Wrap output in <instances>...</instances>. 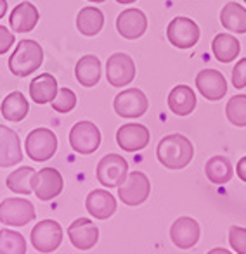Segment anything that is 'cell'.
Here are the masks:
<instances>
[{
    "mask_svg": "<svg viewBox=\"0 0 246 254\" xmlns=\"http://www.w3.org/2000/svg\"><path fill=\"white\" fill-rule=\"evenodd\" d=\"M192 156H194V145L185 135L180 133L163 137L156 149L158 161L168 170H182L192 161Z\"/></svg>",
    "mask_w": 246,
    "mask_h": 254,
    "instance_id": "cell-1",
    "label": "cell"
},
{
    "mask_svg": "<svg viewBox=\"0 0 246 254\" xmlns=\"http://www.w3.org/2000/svg\"><path fill=\"white\" fill-rule=\"evenodd\" d=\"M44 63V49L35 40H21L9 57V69L14 76L26 78Z\"/></svg>",
    "mask_w": 246,
    "mask_h": 254,
    "instance_id": "cell-2",
    "label": "cell"
},
{
    "mask_svg": "<svg viewBox=\"0 0 246 254\" xmlns=\"http://www.w3.org/2000/svg\"><path fill=\"white\" fill-rule=\"evenodd\" d=\"M97 182L106 189H118L128 177V163L120 154H108L95 168Z\"/></svg>",
    "mask_w": 246,
    "mask_h": 254,
    "instance_id": "cell-3",
    "label": "cell"
},
{
    "mask_svg": "<svg viewBox=\"0 0 246 254\" xmlns=\"http://www.w3.org/2000/svg\"><path fill=\"white\" fill-rule=\"evenodd\" d=\"M24 149H26V156L37 163L49 161L58 151V137L49 128H35L28 133Z\"/></svg>",
    "mask_w": 246,
    "mask_h": 254,
    "instance_id": "cell-4",
    "label": "cell"
},
{
    "mask_svg": "<svg viewBox=\"0 0 246 254\" xmlns=\"http://www.w3.org/2000/svg\"><path fill=\"white\" fill-rule=\"evenodd\" d=\"M35 207L23 197H9L0 202V223L7 227H24L35 220Z\"/></svg>",
    "mask_w": 246,
    "mask_h": 254,
    "instance_id": "cell-5",
    "label": "cell"
},
{
    "mask_svg": "<svg viewBox=\"0 0 246 254\" xmlns=\"http://www.w3.org/2000/svg\"><path fill=\"white\" fill-rule=\"evenodd\" d=\"M70 145L75 152L88 156L101 145V131L92 121H78L70 130Z\"/></svg>",
    "mask_w": 246,
    "mask_h": 254,
    "instance_id": "cell-6",
    "label": "cell"
},
{
    "mask_svg": "<svg viewBox=\"0 0 246 254\" xmlns=\"http://www.w3.org/2000/svg\"><path fill=\"white\" fill-rule=\"evenodd\" d=\"M166 38L173 47L185 51L198 44L199 40V26L192 19L184 16H179L170 21L166 28Z\"/></svg>",
    "mask_w": 246,
    "mask_h": 254,
    "instance_id": "cell-7",
    "label": "cell"
},
{
    "mask_svg": "<svg viewBox=\"0 0 246 254\" xmlns=\"http://www.w3.org/2000/svg\"><path fill=\"white\" fill-rule=\"evenodd\" d=\"M149 194H151V182L142 171L128 173L127 180L118 187V197L127 206H139L148 201Z\"/></svg>",
    "mask_w": 246,
    "mask_h": 254,
    "instance_id": "cell-8",
    "label": "cell"
},
{
    "mask_svg": "<svg viewBox=\"0 0 246 254\" xmlns=\"http://www.w3.org/2000/svg\"><path fill=\"white\" fill-rule=\"evenodd\" d=\"M30 241L40 253H54L63 242V228L54 220H42L31 230Z\"/></svg>",
    "mask_w": 246,
    "mask_h": 254,
    "instance_id": "cell-9",
    "label": "cell"
},
{
    "mask_svg": "<svg viewBox=\"0 0 246 254\" xmlns=\"http://www.w3.org/2000/svg\"><path fill=\"white\" fill-rule=\"evenodd\" d=\"M63 187L64 180L56 168H44L40 171H35V175L31 177V189L35 195L44 202L58 197L63 192Z\"/></svg>",
    "mask_w": 246,
    "mask_h": 254,
    "instance_id": "cell-10",
    "label": "cell"
},
{
    "mask_svg": "<svg viewBox=\"0 0 246 254\" xmlns=\"http://www.w3.org/2000/svg\"><path fill=\"white\" fill-rule=\"evenodd\" d=\"M113 106H115V111L120 118L134 120V118L144 116L149 107V102L142 90H139V88H127V90H122L116 95Z\"/></svg>",
    "mask_w": 246,
    "mask_h": 254,
    "instance_id": "cell-11",
    "label": "cell"
},
{
    "mask_svg": "<svg viewBox=\"0 0 246 254\" xmlns=\"http://www.w3.org/2000/svg\"><path fill=\"white\" fill-rule=\"evenodd\" d=\"M106 78L111 87H127L135 78V64L132 57L125 52H116L109 56L108 63H106Z\"/></svg>",
    "mask_w": 246,
    "mask_h": 254,
    "instance_id": "cell-12",
    "label": "cell"
},
{
    "mask_svg": "<svg viewBox=\"0 0 246 254\" xmlns=\"http://www.w3.org/2000/svg\"><path fill=\"white\" fill-rule=\"evenodd\" d=\"M149 140H151V133L141 123H127L120 127L118 131H116L118 147L127 152L142 151L149 145Z\"/></svg>",
    "mask_w": 246,
    "mask_h": 254,
    "instance_id": "cell-13",
    "label": "cell"
},
{
    "mask_svg": "<svg viewBox=\"0 0 246 254\" xmlns=\"http://www.w3.org/2000/svg\"><path fill=\"white\" fill-rule=\"evenodd\" d=\"M70 242L80 251H88L99 241V228L90 218H78L68 227Z\"/></svg>",
    "mask_w": 246,
    "mask_h": 254,
    "instance_id": "cell-14",
    "label": "cell"
},
{
    "mask_svg": "<svg viewBox=\"0 0 246 254\" xmlns=\"http://www.w3.org/2000/svg\"><path fill=\"white\" fill-rule=\"evenodd\" d=\"M196 88L206 101H220L227 94V81L217 69H203L196 76Z\"/></svg>",
    "mask_w": 246,
    "mask_h": 254,
    "instance_id": "cell-15",
    "label": "cell"
},
{
    "mask_svg": "<svg viewBox=\"0 0 246 254\" xmlns=\"http://www.w3.org/2000/svg\"><path fill=\"white\" fill-rule=\"evenodd\" d=\"M199 235H201L199 223L189 216L177 218L170 228V239L179 249H191L192 246L198 244Z\"/></svg>",
    "mask_w": 246,
    "mask_h": 254,
    "instance_id": "cell-16",
    "label": "cell"
},
{
    "mask_svg": "<svg viewBox=\"0 0 246 254\" xmlns=\"http://www.w3.org/2000/svg\"><path fill=\"white\" fill-rule=\"evenodd\" d=\"M116 30L127 40H137L148 30V17L141 9H125L116 19Z\"/></svg>",
    "mask_w": 246,
    "mask_h": 254,
    "instance_id": "cell-17",
    "label": "cell"
},
{
    "mask_svg": "<svg viewBox=\"0 0 246 254\" xmlns=\"http://www.w3.org/2000/svg\"><path fill=\"white\" fill-rule=\"evenodd\" d=\"M23 161L19 137L5 125H0V168L16 166Z\"/></svg>",
    "mask_w": 246,
    "mask_h": 254,
    "instance_id": "cell-18",
    "label": "cell"
},
{
    "mask_svg": "<svg viewBox=\"0 0 246 254\" xmlns=\"http://www.w3.org/2000/svg\"><path fill=\"white\" fill-rule=\"evenodd\" d=\"M85 207H87L88 214H92L97 220H108L116 211V199L106 189H97V190H92L87 195Z\"/></svg>",
    "mask_w": 246,
    "mask_h": 254,
    "instance_id": "cell-19",
    "label": "cell"
},
{
    "mask_svg": "<svg viewBox=\"0 0 246 254\" xmlns=\"http://www.w3.org/2000/svg\"><path fill=\"white\" fill-rule=\"evenodd\" d=\"M40 12L31 2H21L12 9L9 16V26L14 33H28L37 26Z\"/></svg>",
    "mask_w": 246,
    "mask_h": 254,
    "instance_id": "cell-20",
    "label": "cell"
},
{
    "mask_svg": "<svg viewBox=\"0 0 246 254\" xmlns=\"http://www.w3.org/2000/svg\"><path fill=\"white\" fill-rule=\"evenodd\" d=\"M75 76H77V81L82 85V87H95L99 83L102 76V66L101 61L95 56H83L80 61L77 63V67H75Z\"/></svg>",
    "mask_w": 246,
    "mask_h": 254,
    "instance_id": "cell-21",
    "label": "cell"
},
{
    "mask_svg": "<svg viewBox=\"0 0 246 254\" xmlns=\"http://www.w3.org/2000/svg\"><path fill=\"white\" fill-rule=\"evenodd\" d=\"M58 80L51 73L35 76L30 83V97L35 104H49L58 95Z\"/></svg>",
    "mask_w": 246,
    "mask_h": 254,
    "instance_id": "cell-22",
    "label": "cell"
},
{
    "mask_svg": "<svg viewBox=\"0 0 246 254\" xmlns=\"http://www.w3.org/2000/svg\"><path fill=\"white\" fill-rule=\"evenodd\" d=\"M168 107L175 116H189L196 107V94L187 85H177L168 95Z\"/></svg>",
    "mask_w": 246,
    "mask_h": 254,
    "instance_id": "cell-23",
    "label": "cell"
},
{
    "mask_svg": "<svg viewBox=\"0 0 246 254\" xmlns=\"http://www.w3.org/2000/svg\"><path fill=\"white\" fill-rule=\"evenodd\" d=\"M205 175L213 185H226L234 175L233 163L224 156H213L206 161Z\"/></svg>",
    "mask_w": 246,
    "mask_h": 254,
    "instance_id": "cell-24",
    "label": "cell"
},
{
    "mask_svg": "<svg viewBox=\"0 0 246 254\" xmlns=\"http://www.w3.org/2000/svg\"><path fill=\"white\" fill-rule=\"evenodd\" d=\"M104 26V14L99 7H83L77 16V28L85 37H95Z\"/></svg>",
    "mask_w": 246,
    "mask_h": 254,
    "instance_id": "cell-25",
    "label": "cell"
},
{
    "mask_svg": "<svg viewBox=\"0 0 246 254\" xmlns=\"http://www.w3.org/2000/svg\"><path fill=\"white\" fill-rule=\"evenodd\" d=\"M220 23L233 33H246V7L236 2H229L220 10Z\"/></svg>",
    "mask_w": 246,
    "mask_h": 254,
    "instance_id": "cell-26",
    "label": "cell"
},
{
    "mask_svg": "<svg viewBox=\"0 0 246 254\" xmlns=\"http://www.w3.org/2000/svg\"><path fill=\"white\" fill-rule=\"evenodd\" d=\"M212 51H213V56L219 63H233L238 56H240V51H241V45H240V40L233 35H226V33H220L213 38L212 42Z\"/></svg>",
    "mask_w": 246,
    "mask_h": 254,
    "instance_id": "cell-27",
    "label": "cell"
},
{
    "mask_svg": "<svg viewBox=\"0 0 246 254\" xmlns=\"http://www.w3.org/2000/svg\"><path fill=\"white\" fill-rule=\"evenodd\" d=\"M28 111H30V104H28L26 97H24L21 92H12L9 94L5 99L2 101V106H0V113L5 118L7 121H23L26 118Z\"/></svg>",
    "mask_w": 246,
    "mask_h": 254,
    "instance_id": "cell-28",
    "label": "cell"
},
{
    "mask_svg": "<svg viewBox=\"0 0 246 254\" xmlns=\"http://www.w3.org/2000/svg\"><path fill=\"white\" fill-rule=\"evenodd\" d=\"M35 175V170L30 166H21L16 171L7 177V189L16 194L21 195H30L33 192L31 189V177Z\"/></svg>",
    "mask_w": 246,
    "mask_h": 254,
    "instance_id": "cell-29",
    "label": "cell"
},
{
    "mask_svg": "<svg viewBox=\"0 0 246 254\" xmlns=\"http://www.w3.org/2000/svg\"><path fill=\"white\" fill-rule=\"evenodd\" d=\"M26 253V241L16 230L3 228L0 230V254H24Z\"/></svg>",
    "mask_w": 246,
    "mask_h": 254,
    "instance_id": "cell-30",
    "label": "cell"
},
{
    "mask_svg": "<svg viewBox=\"0 0 246 254\" xmlns=\"http://www.w3.org/2000/svg\"><path fill=\"white\" fill-rule=\"evenodd\" d=\"M226 116L234 127H246V95H234L226 106Z\"/></svg>",
    "mask_w": 246,
    "mask_h": 254,
    "instance_id": "cell-31",
    "label": "cell"
},
{
    "mask_svg": "<svg viewBox=\"0 0 246 254\" xmlns=\"http://www.w3.org/2000/svg\"><path fill=\"white\" fill-rule=\"evenodd\" d=\"M54 111L61 114H66V113H71L77 106V95L71 88H59L58 90V95L54 97V101L51 102Z\"/></svg>",
    "mask_w": 246,
    "mask_h": 254,
    "instance_id": "cell-32",
    "label": "cell"
},
{
    "mask_svg": "<svg viewBox=\"0 0 246 254\" xmlns=\"http://www.w3.org/2000/svg\"><path fill=\"white\" fill-rule=\"evenodd\" d=\"M229 244L234 253L246 254V228L233 227L229 230Z\"/></svg>",
    "mask_w": 246,
    "mask_h": 254,
    "instance_id": "cell-33",
    "label": "cell"
},
{
    "mask_svg": "<svg viewBox=\"0 0 246 254\" xmlns=\"http://www.w3.org/2000/svg\"><path fill=\"white\" fill-rule=\"evenodd\" d=\"M231 80H233L234 88H238V90H241V88L246 87V57L241 59L240 63H236Z\"/></svg>",
    "mask_w": 246,
    "mask_h": 254,
    "instance_id": "cell-34",
    "label": "cell"
},
{
    "mask_svg": "<svg viewBox=\"0 0 246 254\" xmlns=\"http://www.w3.org/2000/svg\"><path fill=\"white\" fill-rule=\"evenodd\" d=\"M12 33L14 31H10L9 28L0 24V54H5L10 47H12L14 40H16Z\"/></svg>",
    "mask_w": 246,
    "mask_h": 254,
    "instance_id": "cell-35",
    "label": "cell"
},
{
    "mask_svg": "<svg viewBox=\"0 0 246 254\" xmlns=\"http://www.w3.org/2000/svg\"><path fill=\"white\" fill-rule=\"evenodd\" d=\"M236 175L240 177V180L246 182V156L241 157V159L238 161V164H236Z\"/></svg>",
    "mask_w": 246,
    "mask_h": 254,
    "instance_id": "cell-36",
    "label": "cell"
},
{
    "mask_svg": "<svg viewBox=\"0 0 246 254\" xmlns=\"http://www.w3.org/2000/svg\"><path fill=\"white\" fill-rule=\"evenodd\" d=\"M7 12V0H0V19L5 16Z\"/></svg>",
    "mask_w": 246,
    "mask_h": 254,
    "instance_id": "cell-37",
    "label": "cell"
},
{
    "mask_svg": "<svg viewBox=\"0 0 246 254\" xmlns=\"http://www.w3.org/2000/svg\"><path fill=\"white\" fill-rule=\"evenodd\" d=\"M118 3H123V5H128V3H134L135 0H116Z\"/></svg>",
    "mask_w": 246,
    "mask_h": 254,
    "instance_id": "cell-38",
    "label": "cell"
},
{
    "mask_svg": "<svg viewBox=\"0 0 246 254\" xmlns=\"http://www.w3.org/2000/svg\"><path fill=\"white\" fill-rule=\"evenodd\" d=\"M212 253H229L227 249H224V248H217V249H213Z\"/></svg>",
    "mask_w": 246,
    "mask_h": 254,
    "instance_id": "cell-39",
    "label": "cell"
},
{
    "mask_svg": "<svg viewBox=\"0 0 246 254\" xmlns=\"http://www.w3.org/2000/svg\"><path fill=\"white\" fill-rule=\"evenodd\" d=\"M88 2H94V3H102V2H106V0H88Z\"/></svg>",
    "mask_w": 246,
    "mask_h": 254,
    "instance_id": "cell-40",
    "label": "cell"
},
{
    "mask_svg": "<svg viewBox=\"0 0 246 254\" xmlns=\"http://www.w3.org/2000/svg\"><path fill=\"white\" fill-rule=\"evenodd\" d=\"M245 2H246V0H245Z\"/></svg>",
    "mask_w": 246,
    "mask_h": 254,
    "instance_id": "cell-41",
    "label": "cell"
}]
</instances>
